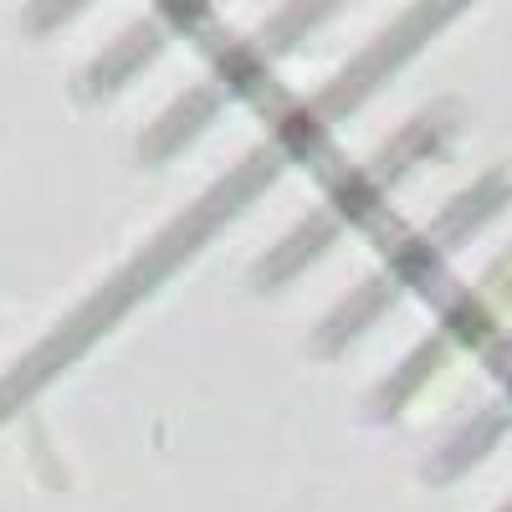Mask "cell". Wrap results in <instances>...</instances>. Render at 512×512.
Returning a JSON list of instances; mask_svg holds the SVG:
<instances>
[{"label":"cell","instance_id":"8992f818","mask_svg":"<svg viewBox=\"0 0 512 512\" xmlns=\"http://www.w3.org/2000/svg\"><path fill=\"white\" fill-rule=\"evenodd\" d=\"M497 512H512V497H507V502H502V507H497Z\"/></svg>","mask_w":512,"mask_h":512},{"label":"cell","instance_id":"5b68a950","mask_svg":"<svg viewBox=\"0 0 512 512\" xmlns=\"http://www.w3.org/2000/svg\"><path fill=\"white\" fill-rule=\"evenodd\" d=\"M512 431V384L497 395V400H487L472 420L461 425V431L431 456V466H425V477H436V482H446V477H456V472H466V466H477L502 436Z\"/></svg>","mask_w":512,"mask_h":512},{"label":"cell","instance_id":"7a4b0ae2","mask_svg":"<svg viewBox=\"0 0 512 512\" xmlns=\"http://www.w3.org/2000/svg\"><path fill=\"white\" fill-rule=\"evenodd\" d=\"M456 118H461L456 103H431V108H420L415 118H405V128H400L390 144H384L379 154H369L354 175L338 180L313 216L297 226V231H287V236L267 251V262L256 267V282H277V277H287V272H297V267H308L323 246H333V236H344L354 221H364L369 210L390 195L420 159H431V154L456 134Z\"/></svg>","mask_w":512,"mask_h":512},{"label":"cell","instance_id":"277c9868","mask_svg":"<svg viewBox=\"0 0 512 512\" xmlns=\"http://www.w3.org/2000/svg\"><path fill=\"white\" fill-rule=\"evenodd\" d=\"M507 323H512V251L497 256V262L482 272V282H477V287H466L456 303L446 308L441 328L400 359V369L374 390V415H400V405L420 390L425 379L441 374L456 354L487 344V338L502 333Z\"/></svg>","mask_w":512,"mask_h":512},{"label":"cell","instance_id":"3957f363","mask_svg":"<svg viewBox=\"0 0 512 512\" xmlns=\"http://www.w3.org/2000/svg\"><path fill=\"white\" fill-rule=\"evenodd\" d=\"M507 200H512V175H507V169H487L477 185H466L431 226H420L400 251L384 256V262H379V267H374V272L344 297V303H338V308L323 318V328H318V349L328 354V349H338V344H349V338H359V333H364L384 308H390L415 277L436 272L446 256H451L466 236H472V231H482Z\"/></svg>","mask_w":512,"mask_h":512},{"label":"cell","instance_id":"6da1fadb","mask_svg":"<svg viewBox=\"0 0 512 512\" xmlns=\"http://www.w3.org/2000/svg\"><path fill=\"white\" fill-rule=\"evenodd\" d=\"M318 139V123L303 113V108H297L282 128H277V134L262 144V149H251L236 169H231V175L216 185V190H205L190 210H185V216L175 221V226H164L139 256H134V262H128L118 277H108L103 282V292L93 297V303H82L72 318H62L57 323V333L47 338V344H41L36 354H26L6 379H0V415H11L31 390H36V384L41 379H52L82 344H88V338H98L118 313H123V303H134V297H144L169 267H175V262H185V256L195 251V241L205 236V231H216L226 216H231V210L246 200V195H256V190H262L272 175H277V164L287 159V154H297V149H308Z\"/></svg>","mask_w":512,"mask_h":512}]
</instances>
